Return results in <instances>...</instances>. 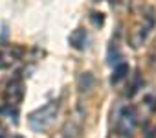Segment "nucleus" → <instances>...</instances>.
<instances>
[{
  "mask_svg": "<svg viewBox=\"0 0 156 138\" xmlns=\"http://www.w3.org/2000/svg\"><path fill=\"white\" fill-rule=\"evenodd\" d=\"M57 112H59V101H50L46 103L44 107L33 111L30 116H28V123L33 131L41 133V131H46L57 118Z\"/></svg>",
  "mask_w": 156,
  "mask_h": 138,
  "instance_id": "f03ea898",
  "label": "nucleus"
},
{
  "mask_svg": "<svg viewBox=\"0 0 156 138\" xmlns=\"http://www.w3.org/2000/svg\"><path fill=\"white\" fill-rule=\"evenodd\" d=\"M0 138H2V134H0Z\"/></svg>",
  "mask_w": 156,
  "mask_h": 138,
  "instance_id": "1a4fd4ad",
  "label": "nucleus"
},
{
  "mask_svg": "<svg viewBox=\"0 0 156 138\" xmlns=\"http://www.w3.org/2000/svg\"><path fill=\"white\" fill-rule=\"evenodd\" d=\"M154 24H156V13H154V8H145V11L141 13L140 20L136 22V26L130 30V35H129V42L132 48H141L145 44V41L149 39L151 31L154 30Z\"/></svg>",
  "mask_w": 156,
  "mask_h": 138,
  "instance_id": "f257e3e1",
  "label": "nucleus"
},
{
  "mask_svg": "<svg viewBox=\"0 0 156 138\" xmlns=\"http://www.w3.org/2000/svg\"><path fill=\"white\" fill-rule=\"evenodd\" d=\"M70 42H72V46H73V48L83 50V48H85V44H87V33H85V30H83V28L75 30V31L72 33V37H70Z\"/></svg>",
  "mask_w": 156,
  "mask_h": 138,
  "instance_id": "423d86ee",
  "label": "nucleus"
},
{
  "mask_svg": "<svg viewBox=\"0 0 156 138\" xmlns=\"http://www.w3.org/2000/svg\"><path fill=\"white\" fill-rule=\"evenodd\" d=\"M22 96H24V85H22V81L19 78L11 79L8 83V87H6V92H4L6 105H9V107L11 105H19L20 100H22Z\"/></svg>",
  "mask_w": 156,
  "mask_h": 138,
  "instance_id": "20e7f679",
  "label": "nucleus"
},
{
  "mask_svg": "<svg viewBox=\"0 0 156 138\" xmlns=\"http://www.w3.org/2000/svg\"><path fill=\"white\" fill-rule=\"evenodd\" d=\"M19 55H20V48H2L0 50V68L13 64V61H17Z\"/></svg>",
  "mask_w": 156,
  "mask_h": 138,
  "instance_id": "39448f33",
  "label": "nucleus"
},
{
  "mask_svg": "<svg viewBox=\"0 0 156 138\" xmlns=\"http://www.w3.org/2000/svg\"><path fill=\"white\" fill-rule=\"evenodd\" d=\"M154 138H156V136H154Z\"/></svg>",
  "mask_w": 156,
  "mask_h": 138,
  "instance_id": "9d476101",
  "label": "nucleus"
},
{
  "mask_svg": "<svg viewBox=\"0 0 156 138\" xmlns=\"http://www.w3.org/2000/svg\"><path fill=\"white\" fill-rule=\"evenodd\" d=\"M138 112L132 107H125L119 111L118 120H116V133L123 138H132L136 127H138Z\"/></svg>",
  "mask_w": 156,
  "mask_h": 138,
  "instance_id": "7ed1b4c3",
  "label": "nucleus"
},
{
  "mask_svg": "<svg viewBox=\"0 0 156 138\" xmlns=\"http://www.w3.org/2000/svg\"><path fill=\"white\" fill-rule=\"evenodd\" d=\"M149 61H151V64L156 68V44H154V48L151 50V55H149Z\"/></svg>",
  "mask_w": 156,
  "mask_h": 138,
  "instance_id": "6e6552de",
  "label": "nucleus"
},
{
  "mask_svg": "<svg viewBox=\"0 0 156 138\" xmlns=\"http://www.w3.org/2000/svg\"><path fill=\"white\" fill-rule=\"evenodd\" d=\"M127 74H129V64H127V63L118 64V66L114 68V74H112V78H110V83H112V85H118L121 79L127 78Z\"/></svg>",
  "mask_w": 156,
  "mask_h": 138,
  "instance_id": "0eeeda50",
  "label": "nucleus"
}]
</instances>
